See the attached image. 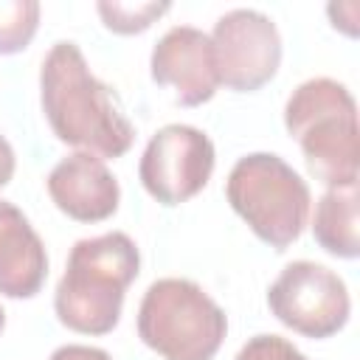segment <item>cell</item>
Returning a JSON list of instances; mask_svg holds the SVG:
<instances>
[{"label": "cell", "instance_id": "1", "mask_svg": "<svg viewBox=\"0 0 360 360\" xmlns=\"http://www.w3.org/2000/svg\"><path fill=\"white\" fill-rule=\"evenodd\" d=\"M42 112L53 135L96 158H121L135 141L115 93L98 82L76 42H56L39 68Z\"/></svg>", "mask_w": 360, "mask_h": 360}, {"label": "cell", "instance_id": "2", "mask_svg": "<svg viewBox=\"0 0 360 360\" xmlns=\"http://www.w3.org/2000/svg\"><path fill=\"white\" fill-rule=\"evenodd\" d=\"M141 253L121 231L79 239L70 248L68 267L53 295L59 321L82 335L112 332L121 318L124 292L135 281Z\"/></svg>", "mask_w": 360, "mask_h": 360}, {"label": "cell", "instance_id": "3", "mask_svg": "<svg viewBox=\"0 0 360 360\" xmlns=\"http://www.w3.org/2000/svg\"><path fill=\"white\" fill-rule=\"evenodd\" d=\"M284 127L298 141L307 169L329 188L352 186L360 174L357 104L346 84L318 76L292 90Z\"/></svg>", "mask_w": 360, "mask_h": 360}, {"label": "cell", "instance_id": "4", "mask_svg": "<svg viewBox=\"0 0 360 360\" xmlns=\"http://www.w3.org/2000/svg\"><path fill=\"white\" fill-rule=\"evenodd\" d=\"M228 332L222 307L191 278H158L138 307V338L163 360H211Z\"/></svg>", "mask_w": 360, "mask_h": 360}, {"label": "cell", "instance_id": "5", "mask_svg": "<svg viewBox=\"0 0 360 360\" xmlns=\"http://www.w3.org/2000/svg\"><path fill=\"white\" fill-rule=\"evenodd\" d=\"M225 197L248 228L276 250L301 236L312 202L307 180L270 152L239 158L228 174Z\"/></svg>", "mask_w": 360, "mask_h": 360}, {"label": "cell", "instance_id": "6", "mask_svg": "<svg viewBox=\"0 0 360 360\" xmlns=\"http://www.w3.org/2000/svg\"><path fill=\"white\" fill-rule=\"evenodd\" d=\"M270 312L304 338H329L340 332L352 312L343 278L318 262H290L267 290Z\"/></svg>", "mask_w": 360, "mask_h": 360}, {"label": "cell", "instance_id": "7", "mask_svg": "<svg viewBox=\"0 0 360 360\" xmlns=\"http://www.w3.org/2000/svg\"><path fill=\"white\" fill-rule=\"evenodd\" d=\"M211 51L219 84L253 93L267 84L281 65V37L276 22L256 8L225 11L211 31Z\"/></svg>", "mask_w": 360, "mask_h": 360}, {"label": "cell", "instance_id": "8", "mask_svg": "<svg viewBox=\"0 0 360 360\" xmlns=\"http://www.w3.org/2000/svg\"><path fill=\"white\" fill-rule=\"evenodd\" d=\"M214 160V143L202 129L166 124L149 138L138 177L160 205H180L205 188Z\"/></svg>", "mask_w": 360, "mask_h": 360}, {"label": "cell", "instance_id": "9", "mask_svg": "<svg viewBox=\"0 0 360 360\" xmlns=\"http://www.w3.org/2000/svg\"><path fill=\"white\" fill-rule=\"evenodd\" d=\"M152 79L174 87V98L183 107H200L214 98L219 87L211 39L194 25L169 28L152 48Z\"/></svg>", "mask_w": 360, "mask_h": 360}, {"label": "cell", "instance_id": "10", "mask_svg": "<svg viewBox=\"0 0 360 360\" xmlns=\"http://www.w3.org/2000/svg\"><path fill=\"white\" fill-rule=\"evenodd\" d=\"M48 194L53 205L76 222H101L115 214L121 188L101 158L73 152L62 158L48 174Z\"/></svg>", "mask_w": 360, "mask_h": 360}, {"label": "cell", "instance_id": "11", "mask_svg": "<svg viewBox=\"0 0 360 360\" xmlns=\"http://www.w3.org/2000/svg\"><path fill=\"white\" fill-rule=\"evenodd\" d=\"M48 276V253L28 217L8 200H0V292L8 298H34Z\"/></svg>", "mask_w": 360, "mask_h": 360}, {"label": "cell", "instance_id": "12", "mask_svg": "<svg viewBox=\"0 0 360 360\" xmlns=\"http://www.w3.org/2000/svg\"><path fill=\"white\" fill-rule=\"evenodd\" d=\"M357 219H360L357 183L326 188L321 194V200L315 202V217H312L315 242L338 259H357V253H360Z\"/></svg>", "mask_w": 360, "mask_h": 360}, {"label": "cell", "instance_id": "13", "mask_svg": "<svg viewBox=\"0 0 360 360\" xmlns=\"http://www.w3.org/2000/svg\"><path fill=\"white\" fill-rule=\"evenodd\" d=\"M39 28L37 0H0V53H20Z\"/></svg>", "mask_w": 360, "mask_h": 360}, {"label": "cell", "instance_id": "14", "mask_svg": "<svg viewBox=\"0 0 360 360\" xmlns=\"http://www.w3.org/2000/svg\"><path fill=\"white\" fill-rule=\"evenodd\" d=\"M169 8H172L169 3H121V0L96 3V11L101 14L104 25L115 34H141Z\"/></svg>", "mask_w": 360, "mask_h": 360}, {"label": "cell", "instance_id": "15", "mask_svg": "<svg viewBox=\"0 0 360 360\" xmlns=\"http://www.w3.org/2000/svg\"><path fill=\"white\" fill-rule=\"evenodd\" d=\"M233 360H309L307 354H301L287 338L278 335H256L250 338L239 354Z\"/></svg>", "mask_w": 360, "mask_h": 360}, {"label": "cell", "instance_id": "16", "mask_svg": "<svg viewBox=\"0 0 360 360\" xmlns=\"http://www.w3.org/2000/svg\"><path fill=\"white\" fill-rule=\"evenodd\" d=\"M326 14H329V20H332L335 28H340V31L349 34V37H357V14H360V8H357L354 0L329 3V6H326Z\"/></svg>", "mask_w": 360, "mask_h": 360}, {"label": "cell", "instance_id": "17", "mask_svg": "<svg viewBox=\"0 0 360 360\" xmlns=\"http://www.w3.org/2000/svg\"><path fill=\"white\" fill-rule=\"evenodd\" d=\"M51 360H112L104 349L98 346H84V343H68V346H59Z\"/></svg>", "mask_w": 360, "mask_h": 360}, {"label": "cell", "instance_id": "18", "mask_svg": "<svg viewBox=\"0 0 360 360\" xmlns=\"http://www.w3.org/2000/svg\"><path fill=\"white\" fill-rule=\"evenodd\" d=\"M14 149H11V143L0 135V188L14 177Z\"/></svg>", "mask_w": 360, "mask_h": 360}, {"label": "cell", "instance_id": "19", "mask_svg": "<svg viewBox=\"0 0 360 360\" xmlns=\"http://www.w3.org/2000/svg\"><path fill=\"white\" fill-rule=\"evenodd\" d=\"M3 326H6V312H3V307H0V332H3Z\"/></svg>", "mask_w": 360, "mask_h": 360}]
</instances>
